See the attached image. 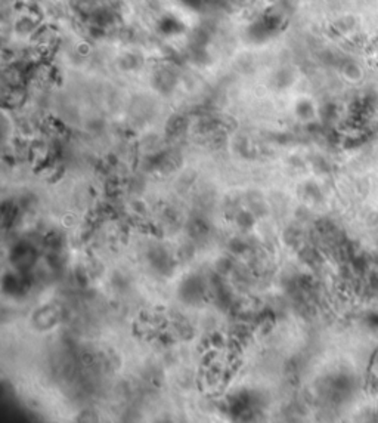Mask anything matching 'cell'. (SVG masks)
Listing matches in <instances>:
<instances>
[{
	"mask_svg": "<svg viewBox=\"0 0 378 423\" xmlns=\"http://www.w3.org/2000/svg\"><path fill=\"white\" fill-rule=\"evenodd\" d=\"M204 292H206V289L201 283V280L197 277L188 278L182 284V296L185 300L191 302V303L200 302L204 298Z\"/></svg>",
	"mask_w": 378,
	"mask_h": 423,
	"instance_id": "1",
	"label": "cell"
},
{
	"mask_svg": "<svg viewBox=\"0 0 378 423\" xmlns=\"http://www.w3.org/2000/svg\"><path fill=\"white\" fill-rule=\"evenodd\" d=\"M149 261L153 266L160 271L161 274H170L174 268L173 261L170 259L169 253L163 247H153L149 252Z\"/></svg>",
	"mask_w": 378,
	"mask_h": 423,
	"instance_id": "2",
	"label": "cell"
},
{
	"mask_svg": "<svg viewBox=\"0 0 378 423\" xmlns=\"http://www.w3.org/2000/svg\"><path fill=\"white\" fill-rule=\"evenodd\" d=\"M210 232V225L203 216H194L188 222V234L194 240H201L206 238L207 234Z\"/></svg>",
	"mask_w": 378,
	"mask_h": 423,
	"instance_id": "3",
	"label": "cell"
},
{
	"mask_svg": "<svg viewBox=\"0 0 378 423\" xmlns=\"http://www.w3.org/2000/svg\"><path fill=\"white\" fill-rule=\"evenodd\" d=\"M247 198H248V209H250V212L256 218H261V216H264L268 213L266 204L261 201V198L257 194H250Z\"/></svg>",
	"mask_w": 378,
	"mask_h": 423,
	"instance_id": "4",
	"label": "cell"
},
{
	"mask_svg": "<svg viewBox=\"0 0 378 423\" xmlns=\"http://www.w3.org/2000/svg\"><path fill=\"white\" fill-rule=\"evenodd\" d=\"M254 221H256V216L250 210H240L238 215L235 216V222L241 229H250L254 225Z\"/></svg>",
	"mask_w": 378,
	"mask_h": 423,
	"instance_id": "5",
	"label": "cell"
},
{
	"mask_svg": "<svg viewBox=\"0 0 378 423\" xmlns=\"http://www.w3.org/2000/svg\"><path fill=\"white\" fill-rule=\"evenodd\" d=\"M235 266L237 265L234 264V261L231 258L223 256V258H220L216 262V272L220 274V275H226V274H229V272H234Z\"/></svg>",
	"mask_w": 378,
	"mask_h": 423,
	"instance_id": "6",
	"label": "cell"
},
{
	"mask_svg": "<svg viewBox=\"0 0 378 423\" xmlns=\"http://www.w3.org/2000/svg\"><path fill=\"white\" fill-rule=\"evenodd\" d=\"M229 250L232 253H237V255H242V253H247L250 250V244H248V240H244V238H232L229 241Z\"/></svg>",
	"mask_w": 378,
	"mask_h": 423,
	"instance_id": "7",
	"label": "cell"
},
{
	"mask_svg": "<svg viewBox=\"0 0 378 423\" xmlns=\"http://www.w3.org/2000/svg\"><path fill=\"white\" fill-rule=\"evenodd\" d=\"M194 253H195L194 246H192V244H189V243H186V244H183L182 247L179 249V252H177V258H179V261H182V262H188L189 259H192V258H194Z\"/></svg>",
	"mask_w": 378,
	"mask_h": 423,
	"instance_id": "8",
	"label": "cell"
},
{
	"mask_svg": "<svg viewBox=\"0 0 378 423\" xmlns=\"http://www.w3.org/2000/svg\"><path fill=\"white\" fill-rule=\"evenodd\" d=\"M112 284H114L116 289H120V290H126L127 289V280L121 275V274H116L114 278H112Z\"/></svg>",
	"mask_w": 378,
	"mask_h": 423,
	"instance_id": "9",
	"label": "cell"
},
{
	"mask_svg": "<svg viewBox=\"0 0 378 423\" xmlns=\"http://www.w3.org/2000/svg\"><path fill=\"white\" fill-rule=\"evenodd\" d=\"M210 346H214V348H222L224 346V337L220 335V333H213L210 336Z\"/></svg>",
	"mask_w": 378,
	"mask_h": 423,
	"instance_id": "10",
	"label": "cell"
},
{
	"mask_svg": "<svg viewBox=\"0 0 378 423\" xmlns=\"http://www.w3.org/2000/svg\"><path fill=\"white\" fill-rule=\"evenodd\" d=\"M132 209H133V213L136 216H145V213H146V206L142 201H135L132 204Z\"/></svg>",
	"mask_w": 378,
	"mask_h": 423,
	"instance_id": "11",
	"label": "cell"
}]
</instances>
